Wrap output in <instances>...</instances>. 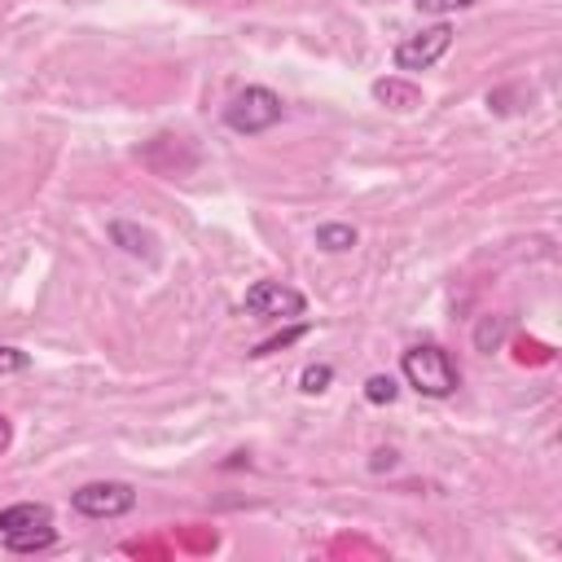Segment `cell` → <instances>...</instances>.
Listing matches in <instances>:
<instances>
[{
  "instance_id": "6da1fadb",
  "label": "cell",
  "mask_w": 562,
  "mask_h": 562,
  "mask_svg": "<svg viewBox=\"0 0 562 562\" xmlns=\"http://www.w3.org/2000/svg\"><path fill=\"white\" fill-rule=\"evenodd\" d=\"M400 373H404V382H408L413 391H422V395H430V400H448V395L461 386V369H457V360H452L439 342H417V347H408V351L400 356Z\"/></svg>"
},
{
  "instance_id": "7a4b0ae2",
  "label": "cell",
  "mask_w": 562,
  "mask_h": 562,
  "mask_svg": "<svg viewBox=\"0 0 562 562\" xmlns=\"http://www.w3.org/2000/svg\"><path fill=\"white\" fill-rule=\"evenodd\" d=\"M0 540L4 549L13 553H40L57 540V527H53V509L40 505V501H18V505H4L0 509Z\"/></svg>"
},
{
  "instance_id": "3957f363",
  "label": "cell",
  "mask_w": 562,
  "mask_h": 562,
  "mask_svg": "<svg viewBox=\"0 0 562 562\" xmlns=\"http://www.w3.org/2000/svg\"><path fill=\"white\" fill-rule=\"evenodd\" d=\"M281 114H285V101H281L272 88L250 83V88H241V92L224 105V127L237 132V136H259V132L277 127Z\"/></svg>"
},
{
  "instance_id": "277c9868",
  "label": "cell",
  "mask_w": 562,
  "mask_h": 562,
  "mask_svg": "<svg viewBox=\"0 0 562 562\" xmlns=\"http://www.w3.org/2000/svg\"><path fill=\"white\" fill-rule=\"evenodd\" d=\"M70 509L83 518H123L136 509V487L123 479H92L70 492Z\"/></svg>"
},
{
  "instance_id": "5b68a950",
  "label": "cell",
  "mask_w": 562,
  "mask_h": 562,
  "mask_svg": "<svg viewBox=\"0 0 562 562\" xmlns=\"http://www.w3.org/2000/svg\"><path fill=\"white\" fill-rule=\"evenodd\" d=\"M448 48H452V26L435 22V26H422V31L404 35L391 57H395V70H430Z\"/></svg>"
},
{
  "instance_id": "8992f818",
  "label": "cell",
  "mask_w": 562,
  "mask_h": 562,
  "mask_svg": "<svg viewBox=\"0 0 562 562\" xmlns=\"http://www.w3.org/2000/svg\"><path fill=\"white\" fill-rule=\"evenodd\" d=\"M241 307H246L250 316H263V321H290V316H303L307 299H303L294 285H285V281H255V285L246 290Z\"/></svg>"
},
{
  "instance_id": "52a82bcc",
  "label": "cell",
  "mask_w": 562,
  "mask_h": 562,
  "mask_svg": "<svg viewBox=\"0 0 562 562\" xmlns=\"http://www.w3.org/2000/svg\"><path fill=\"white\" fill-rule=\"evenodd\" d=\"M110 241H114L123 255H132V259H145V263L158 259V237H154L149 228L132 224V220H114V224H110Z\"/></svg>"
},
{
  "instance_id": "ba28073f",
  "label": "cell",
  "mask_w": 562,
  "mask_h": 562,
  "mask_svg": "<svg viewBox=\"0 0 562 562\" xmlns=\"http://www.w3.org/2000/svg\"><path fill=\"white\" fill-rule=\"evenodd\" d=\"M373 97H378L382 105H391V110H417V105H422V88L408 83V79H400V75L378 79V83H373Z\"/></svg>"
},
{
  "instance_id": "9c48e42d",
  "label": "cell",
  "mask_w": 562,
  "mask_h": 562,
  "mask_svg": "<svg viewBox=\"0 0 562 562\" xmlns=\"http://www.w3.org/2000/svg\"><path fill=\"white\" fill-rule=\"evenodd\" d=\"M356 237H360V233H356L351 224H321V228H316V246H321V250H329V255L351 250V246H356Z\"/></svg>"
},
{
  "instance_id": "30bf717a",
  "label": "cell",
  "mask_w": 562,
  "mask_h": 562,
  "mask_svg": "<svg viewBox=\"0 0 562 562\" xmlns=\"http://www.w3.org/2000/svg\"><path fill=\"white\" fill-rule=\"evenodd\" d=\"M501 338H505V321H501V316H483L479 329H474V347H479V351H492Z\"/></svg>"
},
{
  "instance_id": "8fae6325",
  "label": "cell",
  "mask_w": 562,
  "mask_h": 562,
  "mask_svg": "<svg viewBox=\"0 0 562 562\" xmlns=\"http://www.w3.org/2000/svg\"><path fill=\"white\" fill-rule=\"evenodd\" d=\"M400 395V386H395V378H386V373H373L369 382H364V400L369 404H391Z\"/></svg>"
},
{
  "instance_id": "7c38bea8",
  "label": "cell",
  "mask_w": 562,
  "mask_h": 562,
  "mask_svg": "<svg viewBox=\"0 0 562 562\" xmlns=\"http://www.w3.org/2000/svg\"><path fill=\"white\" fill-rule=\"evenodd\" d=\"M329 378H334L329 364H307L303 378H299V386H303V395H321V391L329 386Z\"/></svg>"
},
{
  "instance_id": "4fadbf2b",
  "label": "cell",
  "mask_w": 562,
  "mask_h": 562,
  "mask_svg": "<svg viewBox=\"0 0 562 562\" xmlns=\"http://www.w3.org/2000/svg\"><path fill=\"white\" fill-rule=\"evenodd\" d=\"M26 369H31V356H26L22 347H4V342H0V378L26 373Z\"/></svg>"
},
{
  "instance_id": "5bb4252c",
  "label": "cell",
  "mask_w": 562,
  "mask_h": 562,
  "mask_svg": "<svg viewBox=\"0 0 562 562\" xmlns=\"http://www.w3.org/2000/svg\"><path fill=\"white\" fill-rule=\"evenodd\" d=\"M303 334H307V325H294L290 334H277V338H268V342H259V347H255L250 356H268V351H281L285 342H294V338H303Z\"/></svg>"
},
{
  "instance_id": "9a60e30c",
  "label": "cell",
  "mask_w": 562,
  "mask_h": 562,
  "mask_svg": "<svg viewBox=\"0 0 562 562\" xmlns=\"http://www.w3.org/2000/svg\"><path fill=\"white\" fill-rule=\"evenodd\" d=\"M479 0H417L422 13H457V9H474Z\"/></svg>"
},
{
  "instance_id": "2e32d148",
  "label": "cell",
  "mask_w": 562,
  "mask_h": 562,
  "mask_svg": "<svg viewBox=\"0 0 562 562\" xmlns=\"http://www.w3.org/2000/svg\"><path fill=\"white\" fill-rule=\"evenodd\" d=\"M9 439H13V426H9V417H4V413H0V452H4V448H9Z\"/></svg>"
}]
</instances>
